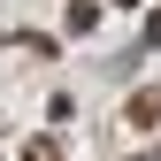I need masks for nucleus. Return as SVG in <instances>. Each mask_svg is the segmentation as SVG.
<instances>
[{"instance_id": "nucleus-1", "label": "nucleus", "mask_w": 161, "mask_h": 161, "mask_svg": "<svg viewBox=\"0 0 161 161\" xmlns=\"http://www.w3.org/2000/svg\"><path fill=\"white\" fill-rule=\"evenodd\" d=\"M130 123H138V130L161 123V92H138V100H130Z\"/></svg>"}]
</instances>
